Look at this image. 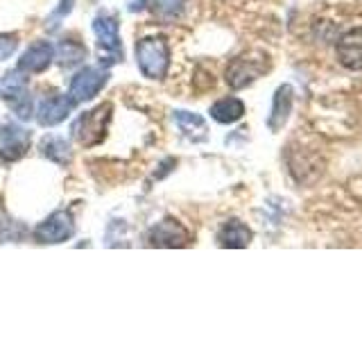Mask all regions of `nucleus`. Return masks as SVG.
<instances>
[{
    "label": "nucleus",
    "instance_id": "39448f33",
    "mask_svg": "<svg viewBox=\"0 0 362 340\" xmlns=\"http://www.w3.org/2000/svg\"><path fill=\"white\" fill-rule=\"evenodd\" d=\"M75 234V222L73 215L68 211H54L45 218L37 230H34V241H39L43 245H57L71 241Z\"/></svg>",
    "mask_w": 362,
    "mask_h": 340
},
{
    "label": "nucleus",
    "instance_id": "412c9836",
    "mask_svg": "<svg viewBox=\"0 0 362 340\" xmlns=\"http://www.w3.org/2000/svg\"><path fill=\"white\" fill-rule=\"evenodd\" d=\"M18 48V37L16 34H0V62L9 60Z\"/></svg>",
    "mask_w": 362,
    "mask_h": 340
},
{
    "label": "nucleus",
    "instance_id": "7ed1b4c3",
    "mask_svg": "<svg viewBox=\"0 0 362 340\" xmlns=\"http://www.w3.org/2000/svg\"><path fill=\"white\" fill-rule=\"evenodd\" d=\"M111 120V105L105 102V105H100L95 109H90L86 113H82L75 123H73V139L79 143V145H98L102 139H105V132H107V125Z\"/></svg>",
    "mask_w": 362,
    "mask_h": 340
},
{
    "label": "nucleus",
    "instance_id": "4468645a",
    "mask_svg": "<svg viewBox=\"0 0 362 340\" xmlns=\"http://www.w3.org/2000/svg\"><path fill=\"white\" fill-rule=\"evenodd\" d=\"M252 230L243 220H229L222 225V230L218 232V243L222 247H247L252 243Z\"/></svg>",
    "mask_w": 362,
    "mask_h": 340
},
{
    "label": "nucleus",
    "instance_id": "20e7f679",
    "mask_svg": "<svg viewBox=\"0 0 362 340\" xmlns=\"http://www.w3.org/2000/svg\"><path fill=\"white\" fill-rule=\"evenodd\" d=\"M109 82V73L107 68L102 66H84L73 75L71 86H68V96L73 98L75 105L79 102H88L93 100L102 89Z\"/></svg>",
    "mask_w": 362,
    "mask_h": 340
},
{
    "label": "nucleus",
    "instance_id": "5701e85b",
    "mask_svg": "<svg viewBox=\"0 0 362 340\" xmlns=\"http://www.w3.org/2000/svg\"><path fill=\"white\" fill-rule=\"evenodd\" d=\"M0 207H3V198H0Z\"/></svg>",
    "mask_w": 362,
    "mask_h": 340
},
{
    "label": "nucleus",
    "instance_id": "423d86ee",
    "mask_svg": "<svg viewBox=\"0 0 362 340\" xmlns=\"http://www.w3.org/2000/svg\"><path fill=\"white\" fill-rule=\"evenodd\" d=\"M265 71H267L265 57H263V60H256L254 55L238 57V60H233L229 64V68H226V84H229L231 89H235V91H240V89L249 86L252 82H256V79Z\"/></svg>",
    "mask_w": 362,
    "mask_h": 340
},
{
    "label": "nucleus",
    "instance_id": "2eb2a0df",
    "mask_svg": "<svg viewBox=\"0 0 362 340\" xmlns=\"http://www.w3.org/2000/svg\"><path fill=\"white\" fill-rule=\"evenodd\" d=\"M175 123H177V128L188 136V139H192V141L206 139V132H209L206 130V120H204L202 116H197V113L177 109L175 111Z\"/></svg>",
    "mask_w": 362,
    "mask_h": 340
},
{
    "label": "nucleus",
    "instance_id": "ddd939ff",
    "mask_svg": "<svg viewBox=\"0 0 362 340\" xmlns=\"http://www.w3.org/2000/svg\"><path fill=\"white\" fill-rule=\"evenodd\" d=\"M39 150L45 159H50L52 164L57 166H66L71 164L73 159V150H71V143H68L64 136L59 134H48L43 136L41 143H39Z\"/></svg>",
    "mask_w": 362,
    "mask_h": 340
},
{
    "label": "nucleus",
    "instance_id": "6ab92c4d",
    "mask_svg": "<svg viewBox=\"0 0 362 340\" xmlns=\"http://www.w3.org/2000/svg\"><path fill=\"white\" fill-rule=\"evenodd\" d=\"M28 236L25 225L18 222V220H11V218H0V241L3 243H21L23 238Z\"/></svg>",
    "mask_w": 362,
    "mask_h": 340
},
{
    "label": "nucleus",
    "instance_id": "0eeeda50",
    "mask_svg": "<svg viewBox=\"0 0 362 340\" xmlns=\"http://www.w3.org/2000/svg\"><path fill=\"white\" fill-rule=\"evenodd\" d=\"M30 143L32 134L25 128H21L18 123H7L3 132H0V157L7 164L18 162L30 150Z\"/></svg>",
    "mask_w": 362,
    "mask_h": 340
},
{
    "label": "nucleus",
    "instance_id": "9b49d317",
    "mask_svg": "<svg viewBox=\"0 0 362 340\" xmlns=\"http://www.w3.org/2000/svg\"><path fill=\"white\" fill-rule=\"evenodd\" d=\"M337 60L344 68L362 71V26L351 28L337 41Z\"/></svg>",
    "mask_w": 362,
    "mask_h": 340
},
{
    "label": "nucleus",
    "instance_id": "f8f14e48",
    "mask_svg": "<svg viewBox=\"0 0 362 340\" xmlns=\"http://www.w3.org/2000/svg\"><path fill=\"white\" fill-rule=\"evenodd\" d=\"M292 105H294V91L290 84H281L274 94V100H272V109H269V118H267V128L272 132H281L283 125L290 120L292 113Z\"/></svg>",
    "mask_w": 362,
    "mask_h": 340
},
{
    "label": "nucleus",
    "instance_id": "6e6552de",
    "mask_svg": "<svg viewBox=\"0 0 362 340\" xmlns=\"http://www.w3.org/2000/svg\"><path fill=\"white\" fill-rule=\"evenodd\" d=\"M147 241L152 247H186L190 243V232L179 220L163 218L150 230Z\"/></svg>",
    "mask_w": 362,
    "mask_h": 340
},
{
    "label": "nucleus",
    "instance_id": "4be33fe9",
    "mask_svg": "<svg viewBox=\"0 0 362 340\" xmlns=\"http://www.w3.org/2000/svg\"><path fill=\"white\" fill-rule=\"evenodd\" d=\"M129 11H141V9H145V0H129Z\"/></svg>",
    "mask_w": 362,
    "mask_h": 340
},
{
    "label": "nucleus",
    "instance_id": "1a4fd4ad",
    "mask_svg": "<svg viewBox=\"0 0 362 340\" xmlns=\"http://www.w3.org/2000/svg\"><path fill=\"white\" fill-rule=\"evenodd\" d=\"M75 107L71 96H50L43 98L37 107V120L43 128H54V125L64 123Z\"/></svg>",
    "mask_w": 362,
    "mask_h": 340
},
{
    "label": "nucleus",
    "instance_id": "9d476101",
    "mask_svg": "<svg viewBox=\"0 0 362 340\" xmlns=\"http://www.w3.org/2000/svg\"><path fill=\"white\" fill-rule=\"evenodd\" d=\"M52 60H54V45L48 41H34L30 48L23 52L16 68L25 75H39L43 71H48Z\"/></svg>",
    "mask_w": 362,
    "mask_h": 340
},
{
    "label": "nucleus",
    "instance_id": "a211bd4d",
    "mask_svg": "<svg viewBox=\"0 0 362 340\" xmlns=\"http://www.w3.org/2000/svg\"><path fill=\"white\" fill-rule=\"evenodd\" d=\"M188 5V0H152V11L158 23H175Z\"/></svg>",
    "mask_w": 362,
    "mask_h": 340
},
{
    "label": "nucleus",
    "instance_id": "aec40b11",
    "mask_svg": "<svg viewBox=\"0 0 362 340\" xmlns=\"http://www.w3.org/2000/svg\"><path fill=\"white\" fill-rule=\"evenodd\" d=\"M73 7H75V0H59V7H57L50 14V18L45 21V28H48L50 32H54L62 26V21L73 11Z\"/></svg>",
    "mask_w": 362,
    "mask_h": 340
},
{
    "label": "nucleus",
    "instance_id": "f257e3e1",
    "mask_svg": "<svg viewBox=\"0 0 362 340\" xmlns=\"http://www.w3.org/2000/svg\"><path fill=\"white\" fill-rule=\"evenodd\" d=\"M93 32L98 39V57L100 66L109 68L113 64L122 62V45L118 32V16L111 11H100L93 21Z\"/></svg>",
    "mask_w": 362,
    "mask_h": 340
},
{
    "label": "nucleus",
    "instance_id": "f3484780",
    "mask_svg": "<svg viewBox=\"0 0 362 340\" xmlns=\"http://www.w3.org/2000/svg\"><path fill=\"white\" fill-rule=\"evenodd\" d=\"M54 60L59 62L62 68H73L77 64H82L86 60V48L77 41H62L54 48Z\"/></svg>",
    "mask_w": 362,
    "mask_h": 340
},
{
    "label": "nucleus",
    "instance_id": "dca6fc26",
    "mask_svg": "<svg viewBox=\"0 0 362 340\" xmlns=\"http://www.w3.org/2000/svg\"><path fill=\"white\" fill-rule=\"evenodd\" d=\"M243 116H245V105L238 98H222L211 107V118L222 125H231L235 120H240Z\"/></svg>",
    "mask_w": 362,
    "mask_h": 340
},
{
    "label": "nucleus",
    "instance_id": "f03ea898",
    "mask_svg": "<svg viewBox=\"0 0 362 340\" xmlns=\"http://www.w3.org/2000/svg\"><path fill=\"white\" fill-rule=\"evenodd\" d=\"M136 62L147 79H163L170 68V45L163 37H145L136 43Z\"/></svg>",
    "mask_w": 362,
    "mask_h": 340
}]
</instances>
